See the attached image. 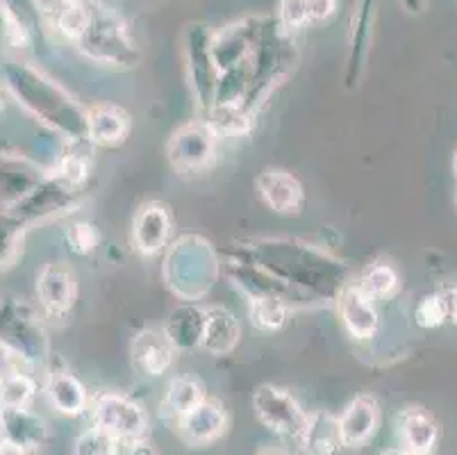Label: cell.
<instances>
[{
	"label": "cell",
	"mask_w": 457,
	"mask_h": 455,
	"mask_svg": "<svg viewBox=\"0 0 457 455\" xmlns=\"http://www.w3.org/2000/svg\"><path fill=\"white\" fill-rule=\"evenodd\" d=\"M171 212L160 203H146L132 221V244L141 256L153 257L169 246L171 240Z\"/></svg>",
	"instance_id": "obj_19"
},
{
	"label": "cell",
	"mask_w": 457,
	"mask_h": 455,
	"mask_svg": "<svg viewBox=\"0 0 457 455\" xmlns=\"http://www.w3.org/2000/svg\"><path fill=\"white\" fill-rule=\"evenodd\" d=\"M219 132L210 121H191L171 135L166 144V157L180 173H198L216 157Z\"/></svg>",
	"instance_id": "obj_9"
},
{
	"label": "cell",
	"mask_w": 457,
	"mask_h": 455,
	"mask_svg": "<svg viewBox=\"0 0 457 455\" xmlns=\"http://www.w3.org/2000/svg\"><path fill=\"white\" fill-rule=\"evenodd\" d=\"M446 321H448V316H446V306H444L442 291L426 296V299L419 303L417 324L421 325V328L432 331V328H439V325H444Z\"/></svg>",
	"instance_id": "obj_35"
},
{
	"label": "cell",
	"mask_w": 457,
	"mask_h": 455,
	"mask_svg": "<svg viewBox=\"0 0 457 455\" xmlns=\"http://www.w3.org/2000/svg\"><path fill=\"white\" fill-rule=\"evenodd\" d=\"M251 306V321L255 328L264 333L280 331L287 324V315H289V306L280 299H253L248 300Z\"/></svg>",
	"instance_id": "obj_32"
},
{
	"label": "cell",
	"mask_w": 457,
	"mask_h": 455,
	"mask_svg": "<svg viewBox=\"0 0 457 455\" xmlns=\"http://www.w3.org/2000/svg\"><path fill=\"white\" fill-rule=\"evenodd\" d=\"M16 369H21V362L16 360L14 356H12L5 346L0 344V383L5 381L7 375H10L12 371H16Z\"/></svg>",
	"instance_id": "obj_39"
},
{
	"label": "cell",
	"mask_w": 457,
	"mask_h": 455,
	"mask_svg": "<svg viewBox=\"0 0 457 455\" xmlns=\"http://www.w3.org/2000/svg\"><path fill=\"white\" fill-rule=\"evenodd\" d=\"M205 387H203L201 381L191 378V375H176L169 381V387H166L164 394V415L169 419H180L182 415L191 410L194 406H198L203 399H205Z\"/></svg>",
	"instance_id": "obj_27"
},
{
	"label": "cell",
	"mask_w": 457,
	"mask_h": 455,
	"mask_svg": "<svg viewBox=\"0 0 457 455\" xmlns=\"http://www.w3.org/2000/svg\"><path fill=\"white\" fill-rule=\"evenodd\" d=\"M44 390L48 400H51V406L60 415L80 417L91 406L89 392L82 385L80 378H76L71 371L53 369L51 374L46 375Z\"/></svg>",
	"instance_id": "obj_22"
},
{
	"label": "cell",
	"mask_w": 457,
	"mask_h": 455,
	"mask_svg": "<svg viewBox=\"0 0 457 455\" xmlns=\"http://www.w3.org/2000/svg\"><path fill=\"white\" fill-rule=\"evenodd\" d=\"M0 344L21 365H44L48 360L44 315L32 303L16 296L0 299Z\"/></svg>",
	"instance_id": "obj_5"
},
{
	"label": "cell",
	"mask_w": 457,
	"mask_h": 455,
	"mask_svg": "<svg viewBox=\"0 0 457 455\" xmlns=\"http://www.w3.org/2000/svg\"><path fill=\"white\" fill-rule=\"evenodd\" d=\"M57 3H64V0H41V5H44V10H46V7L57 5Z\"/></svg>",
	"instance_id": "obj_46"
},
{
	"label": "cell",
	"mask_w": 457,
	"mask_h": 455,
	"mask_svg": "<svg viewBox=\"0 0 457 455\" xmlns=\"http://www.w3.org/2000/svg\"><path fill=\"white\" fill-rule=\"evenodd\" d=\"M378 426H380V403L376 396L367 392L357 394L339 415L344 449L355 451L367 446L378 433Z\"/></svg>",
	"instance_id": "obj_16"
},
{
	"label": "cell",
	"mask_w": 457,
	"mask_h": 455,
	"mask_svg": "<svg viewBox=\"0 0 457 455\" xmlns=\"http://www.w3.org/2000/svg\"><path fill=\"white\" fill-rule=\"evenodd\" d=\"M123 449H126V455H160V451L155 449L153 442H148V437L130 442V444H123Z\"/></svg>",
	"instance_id": "obj_40"
},
{
	"label": "cell",
	"mask_w": 457,
	"mask_h": 455,
	"mask_svg": "<svg viewBox=\"0 0 457 455\" xmlns=\"http://www.w3.org/2000/svg\"><path fill=\"white\" fill-rule=\"evenodd\" d=\"M0 7L26 30L32 46L44 41L46 12L44 5H41V0H0Z\"/></svg>",
	"instance_id": "obj_30"
},
{
	"label": "cell",
	"mask_w": 457,
	"mask_h": 455,
	"mask_svg": "<svg viewBox=\"0 0 457 455\" xmlns=\"http://www.w3.org/2000/svg\"><path fill=\"white\" fill-rule=\"evenodd\" d=\"M264 23H267V16H246V19L226 25L219 32H212V55L221 73L251 60Z\"/></svg>",
	"instance_id": "obj_11"
},
{
	"label": "cell",
	"mask_w": 457,
	"mask_h": 455,
	"mask_svg": "<svg viewBox=\"0 0 457 455\" xmlns=\"http://www.w3.org/2000/svg\"><path fill=\"white\" fill-rule=\"evenodd\" d=\"M0 396L5 408H30L37 396V381L26 371H12L5 381L0 383Z\"/></svg>",
	"instance_id": "obj_31"
},
{
	"label": "cell",
	"mask_w": 457,
	"mask_h": 455,
	"mask_svg": "<svg viewBox=\"0 0 457 455\" xmlns=\"http://www.w3.org/2000/svg\"><path fill=\"white\" fill-rule=\"evenodd\" d=\"M453 175H455V185H457V148L453 153ZM455 206H457V191H455Z\"/></svg>",
	"instance_id": "obj_44"
},
{
	"label": "cell",
	"mask_w": 457,
	"mask_h": 455,
	"mask_svg": "<svg viewBox=\"0 0 457 455\" xmlns=\"http://www.w3.org/2000/svg\"><path fill=\"white\" fill-rule=\"evenodd\" d=\"M257 455H285V453H282V451H278V449H267V451H260Z\"/></svg>",
	"instance_id": "obj_45"
},
{
	"label": "cell",
	"mask_w": 457,
	"mask_h": 455,
	"mask_svg": "<svg viewBox=\"0 0 457 455\" xmlns=\"http://www.w3.org/2000/svg\"><path fill=\"white\" fill-rule=\"evenodd\" d=\"M310 23H326L337 14V0H307Z\"/></svg>",
	"instance_id": "obj_37"
},
{
	"label": "cell",
	"mask_w": 457,
	"mask_h": 455,
	"mask_svg": "<svg viewBox=\"0 0 457 455\" xmlns=\"http://www.w3.org/2000/svg\"><path fill=\"white\" fill-rule=\"evenodd\" d=\"M378 455H412V453H407L405 449L396 446V449H387V451H382V453H378Z\"/></svg>",
	"instance_id": "obj_43"
},
{
	"label": "cell",
	"mask_w": 457,
	"mask_h": 455,
	"mask_svg": "<svg viewBox=\"0 0 457 455\" xmlns=\"http://www.w3.org/2000/svg\"><path fill=\"white\" fill-rule=\"evenodd\" d=\"M253 410L264 428L276 433L278 437H287L294 442L301 435L307 421V412L294 399L292 392H287L285 387L269 385V383L255 387L253 392Z\"/></svg>",
	"instance_id": "obj_10"
},
{
	"label": "cell",
	"mask_w": 457,
	"mask_h": 455,
	"mask_svg": "<svg viewBox=\"0 0 457 455\" xmlns=\"http://www.w3.org/2000/svg\"><path fill=\"white\" fill-rule=\"evenodd\" d=\"M185 60L198 110L207 116L214 107L216 85H219L221 71L212 55V30L205 23H191L185 30Z\"/></svg>",
	"instance_id": "obj_7"
},
{
	"label": "cell",
	"mask_w": 457,
	"mask_h": 455,
	"mask_svg": "<svg viewBox=\"0 0 457 455\" xmlns=\"http://www.w3.org/2000/svg\"><path fill=\"white\" fill-rule=\"evenodd\" d=\"M262 200L273 212L285 216H294L305 206V190L296 175L285 169H264L255 181Z\"/></svg>",
	"instance_id": "obj_17"
},
{
	"label": "cell",
	"mask_w": 457,
	"mask_h": 455,
	"mask_svg": "<svg viewBox=\"0 0 457 455\" xmlns=\"http://www.w3.org/2000/svg\"><path fill=\"white\" fill-rule=\"evenodd\" d=\"M298 449L305 455H335L344 449L339 417L328 410H317L307 415L301 435L296 437Z\"/></svg>",
	"instance_id": "obj_21"
},
{
	"label": "cell",
	"mask_w": 457,
	"mask_h": 455,
	"mask_svg": "<svg viewBox=\"0 0 457 455\" xmlns=\"http://www.w3.org/2000/svg\"><path fill=\"white\" fill-rule=\"evenodd\" d=\"M180 437L191 446H210L228 431V410L219 399H205L178 419Z\"/></svg>",
	"instance_id": "obj_14"
},
{
	"label": "cell",
	"mask_w": 457,
	"mask_h": 455,
	"mask_svg": "<svg viewBox=\"0 0 457 455\" xmlns=\"http://www.w3.org/2000/svg\"><path fill=\"white\" fill-rule=\"evenodd\" d=\"M66 244L78 256H89V253H94L96 246H98V231H96V225L85 223V221L73 223L66 231Z\"/></svg>",
	"instance_id": "obj_36"
},
{
	"label": "cell",
	"mask_w": 457,
	"mask_h": 455,
	"mask_svg": "<svg viewBox=\"0 0 457 455\" xmlns=\"http://www.w3.org/2000/svg\"><path fill=\"white\" fill-rule=\"evenodd\" d=\"M221 262L207 240L198 235L180 237L164 260V281L185 303H196L214 287Z\"/></svg>",
	"instance_id": "obj_4"
},
{
	"label": "cell",
	"mask_w": 457,
	"mask_h": 455,
	"mask_svg": "<svg viewBox=\"0 0 457 455\" xmlns=\"http://www.w3.org/2000/svg\"><path fill=\"white\" fill-rule=\"evenodd\" d=\"M444 306H446V316L453 325H457V282L442 290Z\"/></svg>",
	"instance_id": "obj_38"
},
{
	"label": "cell",
	"mask_w": 457,
	"mask_h": 455,
	"mask_svg": "<svg viewBox=\"0 0 457 455\" xmlns=\"http://www.w3.org/2000/svg\"><path fill=\"white\" fill-rule=\"evenodd\" d=\"M355 285L360 287L369 299L387 300L392 299L398 291V287H401V275H398V271L394 269L389 262L378 260L371 262V265L362 271V275L357 278Z\"/></svg>",
	"instance_id": "obj_28"
},
{
	"label": "cell",
	"mask_w": 457,
	"mask_h": 455,
	"mask_svg": "<svg viewBox=\"0 0 457 455\" xmlns=\"http://www.w3.org/2000/svg\"><path fill=\"white\" fill-rule=\"evenodd\" d=\"M46 173L48 171L41 169L30 157L0 150V207H14L44 181Z\"/></svg>",
	"instance_id": "obj_13"
},
{
	"label": "cell",
	"mask_w": 457,
	"mask_h": 455,
	"mask_svg": "<svg viewBox=\"0 0 457 455\" xmlns=\"http://www.w3.org/2000/svg\"><path fill=\"white\" fill-rule=\"evenodd\" d=\"M78 299L76 271L66 262H48L37 274V300L41 315L51 319H64Z\"/></svg>",
	"instance_id": "obj_12"
},
{
	"label": "cell",
	"mask_w": 457,
	"mask_h": 455,
	"mask_svg": "<svg viewBox=\"0 0 457 455\" xmlns=\"http://www.w3.org/2000/svg\"><path fill=\"white\" fill-rule=\"evenodd\" d=\"M130 135V114L119 105H96L89 110V141L96 146H119Z\"/></svg>",
	"instance_id": "obj_25"
},
{
	"label": "cell",
	"mask_w": 457,
	"mask_h": 455,
	"mask_svg": "<svg viewBox=\"0 0 457 455\" xmlns=\"http://www.w3.org/2000/svg\"><path fill=\"white\" fill-rule=\"evenodd\" d=\"M0 424H3L7 440L26 446L30 451L44 446L46 437H48L46 421L37 412H32L30 408H5L0 412Z\"/></svg>",
	"instance_id": "obj_24"
},
{
	"label": "cell",
	"mask_w": 457,
	"mask_h": 455,
	"mask_svg": "<svg viewBox=\"0 0 457 455\" xmlns=\"http://www.w3.org/2000/svg\"><path fill=\"white\" fill-rule=\"evenodd\" d=\"M0 110H3V98H0Z\"/></svg>",
	"instance_id": "obj_48"
},
{
	"label": "cell",
	"mask_w": 457,
	"mask_h": 455,
	"mask_svg": "<svg viewBox=\"0 0 457 455\" xmlns=\"http://www.w3.org/2000/svg\"><path fill=\"white\" fill-rule=\"evenodd\" d=\"M203 325H205V308H198L196 303H182L171 312L164 331L176 350H191L201 349Z\"/></svg>",
	"instance_id": "obj_26"
},
{
	"label": "cell",
	"mask_w": 457,
	"mask_h": 455,
	"mask_svg": "<svg viewBox=\"0 0 457 455\" xmlns=\"http://www.w3.org/2000/svg\"><path fill=\"white\" fill-rule=\"evenodd\" d=\"M401 5L405 7V12H410V14H421L428 7V0H401Z\"/></svg>",
	"instance_id": "obj_42"
},
{
	"label": "cell",
	"mask_w": 457,
	"mask_h": 455,
	"mask_svg": "<svg viewBox=\"0 0 457 455\" xmlns=\"http://www.w3.org/2000/svg\"><path fill=\"white\" fill-rule=\"evenodd\" d=\"M242 325L228 308H205V325H203L201 349L210 356H228L239 344Z\"/></svg>",
	"instance_id": "obj_23"
},
{
	"label": "cell",
	"mask_w": 457,
	"mask_h": 455,
	"mask_svg": "<svg viewBox=\"0 0 457 455\" xmlns=\"http://www.w3.org/2000/svg\"><path fill=\"white\" fill-rule=\"evenodd\" d=\"M0 455H35V451L16 444V442L3 440V442H0Z\"/></svg>",
	"instance_id": "obj_41"
},
{
	"label": "cell",
	"mask_w": 457,
	"mask_h": 455,
	"mask_svg": "<svg viewBox=\"0 0 457 455\" xmlns=\"http://www.w3.org/2000/svg\"><path fill=\"white\" fill-rule=\"evenodd\" d=\"M26 225L21 223L10 210L0 207V274L16 265L23 256V240H26Z\"/></svg>",
	"instance_id": "obj_29"
},
{
	"label": "cell",
	"mask_w": 457,
	"mask_h": 455,
	"mask_svg": "<svg viewBox=\"0 0 457 455\" xmlns=\"http://www.w3.org/2000/svg\"><path fill=\"white\" fill-rule=\"evenodd\" d=\"M80 194V187L71 185L64 178H60L57 173L48 171L44 181H41L26 198L19 200L14 207H10V212L21 221V223L26 225V228H30L32 223L55 219V216L69 215L71 210H76Z\"/></svg>",
	"instance_id": "obj_8"
},
{
	"label": "cell",
	"mask_w": 457,
	"mask_h": 455,
	"mask_svg": "<svg viewBox=\"0 0 457 455\" xmlns=\"http://www.w3.org/2000/svg\"><path fill=\"white\" fill-rule=\"evenodd\" d=\"M121 449L123 444L116 437H112L98 426H91L76 440L73 455H121Z\"/></svg>",
	"instance_id": "obj_33"
},
{
	"label": "cell",
	"mask_w": 457,
	"mask_h": 455,
	"mask_svg": "<svg viewBox=\"0 0 457 455\" xmlns=\"http://www.w3.org/2000/svg\"><path fill=\"white\" fill-rule=\"evenodd\" d=\"M130 358L141 374L160 378L173 367L176 346L169 340L164 328H144L132 340Z\"/></svg>",
	"instance_id": "obj_18"
},
{
	"label": "cell",
	"mask_w": 457,
	"mask_h": 455,
	"mask_svg": "<svg viewBox=\"0 0 457 455\" xmlns=\"http://www.w3.org/2000/svg\"><path fill=\"white\" fill-rule=\"evenodd\" d=\"M230 260L257 266L301 296L305 306L337 300L348 285V266L298 240H255L230 249Z\"/></svg>",
	"instance_id": "obj_1"
},
{
	"label": "cell",
	"mask_w": 457,
	"mask_h": 455,
	"mask_svg": "<svg viewBox=\"0 0 457 455\" xmlns=\"http://www.w3.org/2000/svg\"><path fill=\"white\" fill-rule=\"evenodd\" d=\"M337 310L342 316V324L353 340L367 341L373 340L380 328V315H378L376 300L369 299L355 282H348L337 296Z\"/></svg>",
	"instance_id": "obj_15"
},
{
	"label": "cell",
	"mask_w": 457,
	"mask_h": 455,
	"mask_svg": "<svg viewBox=\"0 0 457 455\" xmlns=\"http://www.w3.org/2000/svg\"><path fill=\"white\" fill-rule=\"evenodd\" d=\"M396 435L401 449L412 455H435L442 437L437 419L423 408H405L396 419Z\"/></svg>",
	"instance_id": "obj_20"
},
{
	"label": "cell",
	"mask_w": 457,
	"mask_h": 455,
	"mask_svg": "<svg viewBox=\"0 0 457 455\" xmlns=\"http://www.w3.org/2000/svg\"><path fill=\"white\" fill-rule=\"evenodd\" d=\"M73 46L87 60L107 69H132L141 62L139 41L132 35L130 23L101 0H94L89 23Z\"/></svg>",
	"instance_id": "obj_3"
},
{
	"label": "cell",
	"mask_w": 457,
	"mask_h": 455,
	"mask_svg": "<svg viewBox=\"0 0 457 455\" xmlns=\"http://www.w3.org/2000/svg\"><path fill=\"white\" fill-rule=\"evenodd\" d=\"M278 25L287 35H296L310 23V12H307V0H280L278 3Z\"/></svg>",
	"instance_id": "obj_34"
},
{
	"label": "cell",
	"mask_w": 457,
	"mask_h": 455,
	"mask_svg": "<svg viewBox=\"0 0 457 455\" xmlns=\"http://www.w3.org/2000/svg\"><path fill=\"white\" fill-rule=\"evenodd\" d=\"M91 419H94V426L110 433L121 444L144 440L151 428L146 410L121 392H101L91 400Z\"/></svg>",
	"instance_id": "obj_6"
},
{
	"label": "cell",
	"mask_w": 457,
	"mask_h": 455,
	"mask_svg": "<svg viewBox=\"0 0 457 455\" xmlns=\"http://www.w3.org/2000/svg\"><path fill=\"white\" fill-rule=\"evenodd\" d=\"M5 410V406H3V396H0V412Z\"/></svg>",
	"instance_id": "obj_47"
},
{
	"label": "cell",
	"mask_w": 457,
	"mask_h": 455,
	"mask_svg": "<svg viewBox=\"0 0 457 455\" xmlns=\"http://www.w3.org/2000/svg\"><path fill=\"white\" fill-rule=\"evenodd\" d=\"M7 91L37 121L64 141H89V110L57 85L53 78L28 62H7L3 66Z\"/></svg>",
	"instance_id": "obj_2"
}]
</instances>
